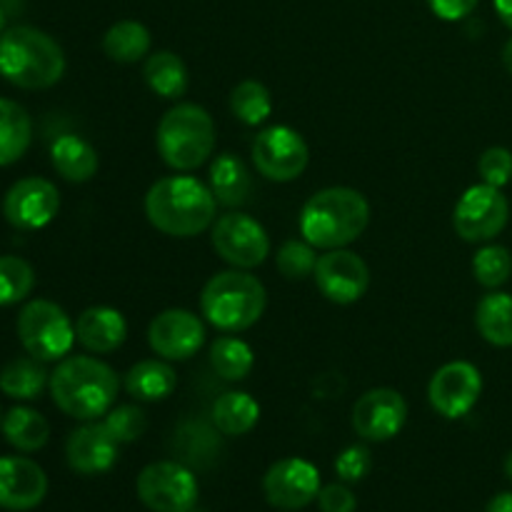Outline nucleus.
<instances>
[{
  "instance_id": "nucleus-1",
  "label": "nucleus",
  "mask_w": 512,
  "mask_h": 512,
  "mask_svg": "<svg viewBox=\"0 0 512 512\" xmlns=\"http://www.w3.org/2000/svg\"><path fill=\"white\" fill-rule=\"evenodd\" d=\"M215 200L213 190L190 175H168L150 185L145 193V215L150 225L170 238H195L213 228Z\"/></svg>"
},
{
  "instance_id": "nucleus-2",
  "label": "nucleus",
  "mask_w": 512,
  "mask_h": 512,
  "mask_svg": "<svg viewBox=\"0 0 512 512\" xmlns=\"http://www.w3.org/2000/svg\"><path fill=\"white\" fill-rule=\"evenodd\" d=\"M118 373L90 355L63 358L50 373V395L65 415L75 420H98L110 413L118 398Z\"/></svg>"
},
{
  "instance_id": "nucleus-3",
  "label": "nucleus",
  "mask_w": 512,
  "mask_h": 512,
  "mask_svg": "<svg viewBox=\"0 0 512 512\" xmlns=\"http://www.w3.org/2000/svg\"><path fill=\"white\" fill-rule=\"evenodd\" d=\"M370 223V205L355 188L333 185L310 195L300 210V235L315 250L348 248L365 233Z\"/></svg>"
},
{
  "instance_id": "nucleus-4",
  "label": "nucleus",
  "mask_w": 512,
  "mask_h": 512,
  "mask_svg": "<svg viewBox=\"0 0 512 512\" xmlns=\"http://www.w3.org/2000/svg\"><path fill=\"white\" fill-rule=\"evenodd\" d=\"M65 73V53L58 40L30 25L0 33V75L23 90L53 88Z\"/></svg>"
},
{
  "instance_id": "nucleus-5",
  "label": "nucleus",
  "mask_w": 512,
  "mask_h": 512,
  "mask_svg": "<svg viewBox=\"0 0 512 512\" xmlns=\"http://www.w3.org/2000/svg\"><path fill=\"white\" fill-rule=\"evenodd\" d=\"M265 285L248 270H223L205 283L200 310L213 328L223 333H243L253 328L265 313Z\"/></svg>"
},
{
  "instance_id": "nucleus-6",
  "label": "nucleus",
  "mask_w": 512,
  "mask_h": 512,
  "mask_svg": "<svg viewBox=\"0 0 512 512\" xmlns=\"http://www.w3.org/2000/svg\"><path fill=\"white\" fill-rule=\"evenodd\" d=\"M215 150V123L203 105L178 103L158 125V153L168 168L190 173Z\"/></svg>"
},
{
  "instance_id": "nucleus-7",
  "label": "nucleus",
  "mask_w": 512,
  "mask_h": 512,
  "mask_svg": "<svg viewBox=\"0 0 512 512\" xmlns=\"http://www.w3.org/2000/svg\"><path fill=\"white\" fill-rule=\"evenodd\" d=\"M18 338L25 353L43 360V363L63 360L78 340L68 313L50 300H30L20 310Z\"/></svg>"
},
{
  "instance_id": "nucleus-8",
  "label": "nucleus",
  "mask_w": 512,
  "mask_h": 512,
  "mask_svg": "<svg viewBox=\"0 0 512 512\" xmlns=\"http://www.w3.org/2000/svg\"><path fill=\"white\" fill-rule=\"evenodd\" d=\"M135 490L140 503L153 512H190L198 503L200 493L193 470L175 460L145 465Z\"/></svg>"
},
{
  "instance_id": "nucleus-9",
  "label": "nucleus",
  "mask_w": 512,
  "mask_h": 512,
  "mask_svg": "<svg viewBox=\"0 0 512 512\" xmlns=\"http://www.w3.org/2000/svg\"><path fill=\"white\" fill-rule=\"evenodd\" d=\"M510 220V203L503 190L488 183L473 185L460 195L453 213L455 233L465 243H488L498 238Z\"/></svg>"
},
{
  "instance_id": "nucleus-10",
  "label": "nucleus",
  "mask_w": 512,
  "mask_h": 512,
  "mask_svg": "<svg viewBox=\"0 0 512 512\" xmlns=\"http://www.w3.org/2000/svg\"><path fill=\"white\" fill-rule=\"evenodd\" d=\"M253 163L265 180L290 183L305 173L310 150L303 135L288 125H270L253 140Z\"/></svg>"
},
{
  "instance_id": "nucleus-11",
  "label": "nucleus",
  "mask_w": 512,
  "mask_h": 512,
  "mask_svg": "<svg viewBox=\"0 0 512 512\" xmlns=\"http://www.w3.org/2000/svg\"><path fill=\"white\" fill-rule=\"evenodd\" d=\"M210 243L220 260L238 270H253L270 255V238L263 225L248 213L220 215L210 230Z\"/></svg>"
},
{
  "instance_id": "nucleus-12",
  "label": "nucleus",
  "mask_w": 512,
  "mask_h": 512,
  "mask_svg": "<svg viewBox=\"0 0 512 512\" xmlns=\"http://www.w3.org/2000/svg\"><path fill=\"white\" fill-rule=\"evenodd\" d=\"M483 393V375L468 360H453L435 370L428 385V400L445 420H460L478 405Z\"/></svg>"
},
{
  "instance_id": "nucleus-13",
  "label": "nucleus",
  "mask_w": 512,
  "mask_h": 512,
  "mask_svg": "<svg viewBox=\"0 0 512 512\" xmlns=\"http://www.w3.org/2000/svg\"><path fill=\"white\" fill-rule=\"evenodd\" d=\"M315 285L335 305H353L368 293L370 268L358 253L345 248L325 250L315 265Z\"/></svg>"
},
{
  "instance_id": "nucleus-14",
  "label": "nucleus",
  "mask_w": 512,
  "mask_h": 512,
  "mask_svg": "<svg viewBox=\"0 0 512 512\" xmlns=\"http://www.w3.org/2000/svg\"><path fill=\"white\" fill-rule=\"evenodd\" d=\"M320 470L310 460L285 458L268 468L263 478V493L273 508L278 510H303L320 493Z\"/></svg>"
},
{
  "instance_id": "nucleus-15",
  "label": "nucleus",
  "mask_w": 512,
  "mask_h": 512,
  "mask_svg": "<svg viewBox=\"0 0 512 512\" xmlns=\"http://www.w3.org/2000/svg\"><path fill=\"white\" fill-rule=\"evenodd\" d=\"M408 403L393 388H373L353 405V430L368 443H388L403 430Z\"/></svg>"
},
{
  "instance_id": "nucleus-16",
  "label": "nucleus",
  "mask_w": 512,
  "mask_h": 512,
  "mask_svg": "<svg viewBox=\"0 0 512 512\" xmlns=\"http://www.w3.org/2000/svg\"><path fill=\"white\" fill-rule=\"evenodd\" d=\"M148 343L158 358L190 360L205 343V325L185 308H168L155 315L148 328Z\"/></svg>"
},
{
  "instance_id": "nucleus-17",
  "label": "nucleus",
  "mask_w": 512,
  "mask_h": 512,
  "mask_svg": "<svg viewBox=\"0 0 512 512\" xmlns=\"http://www.w3.org/2000/svg\"><path fill=\"white\" fill-rule=\"evenodd\" d=\"M60 193L50 180L23 178L5 193L3 215L13 228L40 230L58 215Z\"/></svg>"
},
{
  "instance_id": "nucleus-18",
  "label": "nucleus",
  "mask_w": 512,
  "mask_h": 512,
  "mask_svg": "<svg viewBox=\"0 0 512 512\" xmlns=\"http://www.w3.org/2000/svg\"><path fill=\"white\" fill-rule=\"evenodd\" d=\"M120 443L110 435L103 420H88L83 428L73 430L65 445L68 465L80 475L108 473L118 460Z\"/></svg>"
},
{
  "instance_id": "nucleus-19",
  "label": "nucleus",
  "mask_w": 512,
  "mask_h": 512,
  "mask_svg": "<svg viewBox=\"0 0 512 512\" xmlns=\"http://www.w3.org/2000/svg\"><path fill=\"white\" fill-rule=\"evenodd\" d=\"M48 495L43 468L28 458H0V508L25 512L38 508Z\"/></svg>"
},
{
  "instance_id": "nucleus-20",
  "label": "nucleus",
  "mask_w": 512,
  "mask_h": 512,
  "mask_svg": "<svg viewBox=\"0 0 512 512\" xmlns=\"http://www.w3.org/2000/svg\"><path fill=\"white\" fill-rule=\"evenodd\" d=\"M75 338L95 355L115 353L128 338V323L123 313L108 305H93L75 320Z\"/></svg>"
},
{
  "instance_id": "nucleus-21",
  "label": "nucleus",
  "mask_w": 512,
  "mask_h": 512,
  "mask_svg": "<svg viewBox=\"0 0 512 512\" xmlns=\"http://www.w3.org/2000/svg\"><path fill=\"white\" fill-rule=\"evenodd\" d=\"M208 188L223 208H243L253 195V175L238 155L223 153L210 165Z\"/></svg>"
},
{
  "instance_id": "nucleus-22",
  "label": "nucleus",
  "mask_w": 512,
  "mask_h": 512,
  "mask_svg": "<svg viewBox=\"0 0 512 512\" xmlns=\"http://www.w3.org/2000/svg\"><path fill=\"white\" fill-rule=\"evenodd\" d=\"M178 385L173 365L163 358L140 360L125 373V390L140 403H158L173 395Z\"/></svg>"
},
{
  "instance_id": "nucleus-23",
  "label": "nucleus",
  "mask_w": 512,
  "mask_h": 512,
  "mask_svg": "<svg viewBox=\"0 0 512 512\" xmlns=\"http://www.w3.org/2000/svg\"><path fill=\"white\" fill-rule=\"evenodd\" d=\"M50 160L60 178H65L68 183H88L100 168L98 150L78 135H60L50 145Z\"/></svg>"
},
{
  "instance_id": "nucleus-24",
  "label": "nucleus",
  "mask_w": 512,
  "mask_h": 512,
  "mask_svg": "<svg viewBox=\"0 0 512 512\" xmlns=\"http://www.w3.org/2000/svg\"><path fill=\"white\" fill-rule=\"evenodd\" d=\"M33 123L23 105L0 98V168L18 163L30 148Z\"/></svg>"
},
{
  "instance_id": "nucleus-25",
  "label": "nucleus",
  "mask_w": 512,
  "mask_h": 512,
  "mask_svg": "<svg viewBox=\"0 0 512 512\" xmlns=\"http://www.w3.org/2000/svg\"><path fill=\"white\" fill-rule=\"evenodd\" d=\"M260 420V405L253 395L240 393V390H230L223 393L213 403V423L215 428L230 438H240L248 435L250 430L258 425Z\"/></svg>"
},
{
  "instance_id": "nucleus-26",
  "label": "nucleus",
  "mask_w": 512,
  "mask_h": 512,
  "mask_svg": "<svg viewBox=\"0 0 512 512\" xmlns=\"http://www.w3.org/2000/svg\"><path fill=\"white\" fill-rule=\"evenodd\" d=\"M150 45H153L150 30L138 20H120L103 35V53L120 65H133L148 58Z\"/></svg>"
},
{
  "instance_id": "nucleus-27",
  "label": "nucleus",
  "mask_w": 512,
  "mask_h": 512,
  "mask_svg": "<svg viewBox=\"0 0 512 512\" xmlns=\"http://www.w3.org/2000/svg\"><path fill=\"white\" fill-rule=\"evenodd\" d=\"M475 325L490 345L512 348V295L500 290L485 295L475 310Z\"/></svg>"
},
{
  "instance_id": "nucleus-28",
  "label": "nucleus",
  "mask_w": 512,
  "mask_h": 512,
  "mask_svg": "<svg viewBox=\"0 0 512 512\" xmlns=\"http://www.w3.org/2000/svg\"><path fill=\"white\" fill-rule=\"evenodd\" d=\"M143 78L148 88L160 98L175 100L188 90V68L173 50H158L148 55L143 65Z\"/></svg>"
},
{
  "instance_id": "nucleus-29",
  "label": "nucleus",
  "mask_w": 512,
  "mask_h": 512,
  "mask_svg": "<svg viewBox=\"0 0 512 512\" xmlns=\"http://www.w3.org/2000/svg\"><path fill=\"white\" fill-rule=\"evenodd\" d=\"M50 385L48 370L43 360L33 358H15L0 370V390L13 400H35Z\"/></svg>"
},
{
  "instance_id": "nucleus-30",
  "label": "nucleus",
  "mask_w": 512,
  "mask_h": 512,
  "mask_svg": "<svg viewBox=\"0 0 512 512\" xmlns=\"http://www.w3.org/2000/svg\"><path fill=\"white\" fill-rule=\"evenodd\" d=\"M3 435L20 453H38L50 438V425L38 410L13 408L3 418Z\"/></svg>"
},
{
  "instance_id": "nucleus-31",
  "label": "nucleus",
  "mask_w": 512,
  "mask_h": 512,
  "mask_svg": "<svg viewBox=\"0 0 512 512\" xmlns=\"http://www.w3.org/2000/svg\"><path fill=\"white\" fill-rule=\"evenodd\" d=\"M210 365L223 380L238 383L250 375L255 365L253 348L240 338H218L210 345Z\"/></svg>"
},
{
  "instance_id": "nucleus-32",
  "label": "nucleus",
  "mask_w": 512,
  "mask_h": 512,
  "mask_svg": "<svg viewBox=\"0 0 512 512\" xmlns=\"http://www.w3.org/2000/svg\"><path fill=\"white\" fill-rule=\"evenodd\" d=\"M230 113L243 125H263L273 113V95L258 80H243L230 93Z\"/></svg>"
},
{
  "instance_id": "nucleus-33",
  "label": "nucleus",
  "mask_w": 512,
  "mask_h": 512,
  "mask_svg": "<svg viewBox=\"0 0 512 512\" xmlns=\"http://www.w3.org/2000/svg\"><path fill=\"white\" fill-rule=\"evenodd\" d=\"M35 288V270L18 255H0V308L28 298Z\"/></svg>"
},
{
  "instance_id": "nucleus-34",
  "label": "nucleus",
  "mask_w": 512,
  "mask_h": 512,
  "mask_svg": "<svg viewBox=\"0 0 512 512\" xmlns=\"http://www.w3.org/2000/svg\"><path fill=\"white\" fill-rule=\"evenodd\" d=\"M473 275L483 288H503L512 275V253L505 245H485L473 258Z\"/></svg>"
},
{
  "instance_id": "nucleus-35",
  "label": "nucleus",
  "mask_w": 512,
  "mask_h": 512,
  "mask_svg": "<svg viewBox=\"0 0 512 512\" xmlns=\"http://www.w3.org/2000/svg\"><path fill=\"white\" fill-rule=\"evenodd\" d=\"M275 265L288 280H305L315 273L318 265V255L308 240H288L280 245L278 255H275Z\"/></svg>"
},
{
  "instance_id": "nucleus-36",
  "label": "nucleus",
  "mask_w": 512,
  "mask_h": 512,
  "mask_svg": "<svg viewBox=\"0 0 512 512\" xmlns=\"http://www.w3.org/2000/svg\"><path fill=\"white\" fill-rule=\"evenodd\" d=\"M103 423L120 445H128L148 430V415L138 405H118V408H110Z\"/></svg>"
},
{
  "instance_id": "nucleus-37",
  "label": "nucleus",
  "mask_w": 512,
  "mask_h": 512,
  "mask_svg": "<svg viewBox=\"0 0 512 512\" xmlns=\"http://www.w3.org/2000/svg\"><path fill=\"white\" fill-rule=\"evenodd\" d=\"M478 173L483 183L493 188H505L512 180V153L508 148H488L478 160Z\"/></svg>"
},
{
  "instance_id": "nucleus-38",
  "label": "nucleus",
  "mask_w": 512,
  "mask_h": 512,
  "mask_svg": "<svg viewBox=\"0 0 512 512\" xmlns=\"http://www.w3.org/2000/svg\"><path fill=\"white\" fill-rule=\"evenodd\" d=\"M373 470V453L365 445H350L335 458V473L343 483H360Z\"/></svg>"
},
{
  "instance_id": "nucleus-39",
  "label": "nucleus",
  "mask_w": 512,
  "mask_h": 512,
  "mask_svg": "<svg viewBox=\"0 0 512 512\" xmlns=\"http://www.w3.org/2000/svg\"><path fill=\"white\" fill-rule=\"evenodd\" d=\"M318 505L323 512H355V508H358V498H355V493L348 485L333 483L320 488Z\"/></svg>"
},
{
  "instance_id": "nucleus-40",
  "label": "nucleus",
  "mask_w": 512,
  "mask_h": 512,
  "mask_svg": "<svg viewBox=\"0 0 512 512\" xmlns=\"http://www.w3.org/2000/svg\"><path fill=\"white\" fill-rule=\"evenodd\" d=\"M480 0H428L430 10L438 15L440 20H448V23H455V20H463L478 8Z\"/></svg>"
},
{
  "instance_id": "nucleus-41",
  "label": "nucleus",
  "mask_w": 512,
  "mask_h": 512,
  "mask_svg": "<svg viewBox=\"0 0 512 512\" xmlns=\"http://www.w3.org/2000/svg\"><path fill=\"white\" fill-rule=\"evenodd\" d=\"M485 512H512V493L495 495V498L488 503V510Z\"/></svg>"
},
{
  "instance_id": "nucleus-42",
  "label": "nucleus",
  "mask_w": 512,
  "mask_h": 512,
  "mask_svg": "<svg viewBox=\"0 0 512 512\" xmlns=\"http://www.w3.org/2000/svg\"><path fill=\"white\" fill-rule=\"evenodd\" d=\"M495 10H498L500 20L512 30V0H493Z\"/></svg>"
},
{
  "instance_id": "nucleus-43",
  "label": "nucleus",
  "mask_w": 512,
  "mask_h": 512,
  "mask_svg": "<svg viewBox=\"0 0 512 512\" xmlns=\"http://www.w3.org/2000/svg\"><path fill=\"white\" fill-rule=\"evenodd\" d=\"M503 65L508 68V73L512 75V38L508 40V43H505V48H503Z\"/></svg>"
},
{
  "instance_id": "nucleus-44",
  "label": "nucleus",
  "mask_w": 512,
  "mask_h": 512,
  "mask_svg": "<svg viewBox=\"0 0 512 512\" xmlns=\"http://www.w3.org/2000/svg\"><path fill=\"white\" fill-rule=\"evenodd\" d=\"M505 475H508V480L512 483V450L508 453V458H505Z\"/></svg>"
},
{
  "instance_id": "nucleus-45",
  "label": "nucleus",
  "mask_w": 512,
  "mask_h": 512,
  "mask_svg": "<svg viewBox=\"0 0 512 512\" xmlns=\"http://www.w3.org/2000/svg\"><path fill=\"white\" fill-rule=\"evenodd\" d=\"M5 18H8V15H5V8H3V5H0V33H3V30H5Z\"/></svg>"
},
{
  "instance_id": "nucleus-46",
  "label": "nucleus",
  "mask_w": 512,
  "mask_h": 512,
  "mask_svg": "<svg viewBox=\"0 0 512 512\" xmlns=\"http://www.w3.org/2000/svg\"><path fill=\"white\" fill-rule=\"evenodd\" d=\"M0 428H3V418H0Z\"/></svg>"
}]
</instances>
